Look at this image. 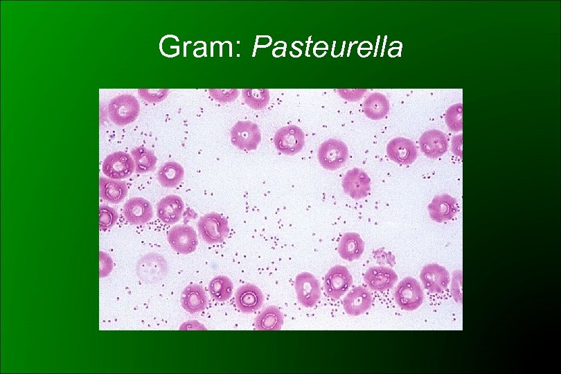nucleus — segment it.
Listing matches in <instances>:
<instances>
[{"label":"nucleus","mask_w":561,"mask_h":374,"mask_svg":"<svg viewBox=\"0 0 561 374\" xmlns=\"http://www.w3.org/2000/svg\"><path fill=\"white\" fill-rule=\"evenodd\" d=\"M184 204L182 199L175 195H169L162 198L157 205V215L166 224H173L182 215Z\"/></svg>","instance_id":"21"},{"label":"nucleus","mask_w":561,"mask_h":374,"mask_svg":"<svg viewBox=\"0 0 561 374\" xmlns=\"http://www.w3.org/2000/svg\"><path fill=\"white\" fill-rule=\"evenodd\" d=\"M419 144L423 154L430 159H436L443 155L448 148L446 135L438 130H430L420 136Z\"/></svg>","instance_id":"18"},{"label":"nucleus","mask_w":561,"mask_h":374,"mask_svg":"<svg viewBox=\"0 0 561 374\" xmlns=\"http://www.w3.org/2000/svg\"><path fill=\"white\" fill-rule=\"evenodd\" d=\"M170 247L181 254L195 251L198 240L196 231L187 224H179L172 227L167 235Z\"/></svg>","instance_id":"11"},{"label":"nucleus","mask_w":561,"mask_h":374,"mask_svg":"<svg viewBox=\"0 0 561 374\" xmlns=\"http://www.w3.org/2000/svg\"><path fill=\"white\" fill-rule=\"evenodd\" d=\"M276 148L286 155H294L301 151L305 144L303 130L290 125L278 129L274 137Z\"/></svg>","instance_id":"7"},{"label":"nucleus","mask_w":561,"mask_h":374,"mask_svg":"<svg viewBox=\"0 0 561 374\" xmlns=\"http://www.w3.org/2000/svg\"><path fill=\"white\" fill-rule=\"evenodd\" d=\"M113 262L111 258L105 252L100 251V277L107 276L112 271Z\"/></svg>","instance_id":"36"},{"label":"nucleus","mask_w":561,"mask_h":374,"mask_svg":"<svg viewBox=\"0 0 561 374\" xmlns=\"http://www.w3.org/2000/svg\"><path fill=\"white\" fill-rule=\"evenodd\" d=\"M263 301L264 296L261 290L251 283L241 285L235 294L236 307L244 314H250L260 309Z\"/></svg>","instance_id":"14"},{"label":"nucleus","mask_w":561,"mask_h":374,"mask_svg":"<svg viewBox=\"0 0 561 374\" xmlns=\"http://www.w3.org/2000/svg\"><path fill=\"white\" fill-rule=\"evenodd\" d=\"M348 157L347 145L341 141L330 139L320 145L317 158L321 166L328 170L343 166Z\"/></svg>","instance_id":"5"},{"label":"nucleus","mask_w":561,"mask_h":374,"mask_svg":"<svg viewBox=\"0 0 561 374\" xmlns=\"http://www.w3.org/2000/svg\"><path fill=\"white\" fill-rule=\"evenodd\" d=\"M168 270L166 259L157 253H149L142 256L136 267L138 277L148 284L161 281L166 276Z\"/></svg>","instance_id":"3"},{"label":"nucleus","mask_w":561,"mask_h":374,"mask_svg":"<svg viewBox=\"0 0 561 374\" xmlns=\"http://www.w3.org/2000/svg\"><path fill=\"white\" fill-rule=\"evenodd\" d=\"M233 283L226 276H216L208 284L211 296L217 301L222 302L231 298L233 292Z\"/></svg>","instance_id":"29"},{"label":"nucleus","mask_w":561,"mask_h":374,"mask_svg":"<svg viewBox=\"0 0 561 374\" xmlns=\"http://www.w3.org/2000/svg\"><path fill=\"white\" fill-rule=\"evenodd\" d=\"M99 195L102 199L108 202L118 204L127 196V187L126 184L120 179L100 177Z\"/></svg>","instance_id":"24"},{"label":"nucleus","mask_w":561,"mask_h":374,"mask_svg":"<svg viewBox=\"0 0 561 374\" xmlns=\"http://www.w3.org/2000/svg\"><path fill=\"white\" fill-rule=\"evenodd\" d=\"M366 90L364 89H339V95L346 100L350 101H355L359 100L360 98L362 96L364 92Z\"/></svg>","instance_id":"37"},{"label":"nucleus","mask_w":561,"mask_h":374,"mask_svg":"<svg viewBox=\"0 0 561 374\" xmlns=\"http://www.w3.org/2000/svg\"><path fill=\"white\" fill-rule=\"evenodd\" d=\"M389 103L386 97L380 92L371 93L363 104L364 114L371 120L384 118L389 111Z\"/></svg>","instance_id":"25"},{"label":"nucleus","mask_w":561,"mask_h":374,"mask_svg":"<svg viewBox=\"0 0 561 374\" xmlns=\"http://www.w3.org/2000/svg\"><path fill=\"white\" fill-rule=\"evenodd\" d=\"M168 89H140L138 90L139 96L149 103H158L165 99L168 93Z\"/></svg>","instance_id":"34"},{"label":"nucleus","mask_w":561,"mask_h":374,"mask_svg":"<svg viewBox=\"0 0 561 374\" xmlns=\"http://www.w3.org/2000/svg\"><path fill=\"white\" fill-rule=\"evenodd\" d=\"M140 110L136 98L130 94H122L113 98L108 105V115L112 123L124 126L134 122Z\"/></svg>","instance_id":"2"},{"label":"nucleus","mask_w":561,"mask_h":374,"mask_svg":"<svg viewBox=\"0 0 561 374\" xmlns=\"http://www.w3.org/2000/svg\"><path fill=\"white\" fill-rule=\"evenodd\" d=\"M445 122L449 129L454 132L462 130L463 128V107L462 103H456L450 106L445 113Z\"/></svg>","instance_id":"31"},{"label":"nucleus","mask_w":561,"mask_h":374,"mask_svg":"<svg viewBox=\"0 0 561 374\" xmlns=\"http://www.w3.org/2000/svg\"><path fill=\"white\" fill-rule=\"evenodd\" d=\"M452 150L457 155L461 157L462 134L454 136L452 141Z\"/></svg>","instance_id":"38"},{"label":"nucleus","mask_w":561,"mask_h":374,"mask_svg":"<svg viewBox=\"0 0 561 374\" xmlns=\"http://www.w3.org/2000/svg\"><path fill=\"white\" fill-rule=\"evenodd\" d=\"M294 287L299 303L305 308L314 307L321 297L319 283L309 272H302L296 276Z\"/></svg>","instance_id":"9"},{"label":"nucleus","mask_w":561,"mask_h":374,"mask_svg":"<svg viewBox=\"0 0 561 374\" xmlns=\"http://www.w3.org/2000/svg\"><path fill=\"white\" fill-rule=\"evenodd\" d=\"M135 169L132 157L118 151L108 155L104 160L102 170L104 175L114 179L129 177Z\"/></svg>","instance_id":"10"},{"label":"nucleus","mask_w":561,"mask_h":374,"mask_svg":"<svg viewBox=\"0 0 561 374\" xmlns=\"http://www.w3.org/2000/svg\"><path fill=\"white\" fill-rule=\"evenodd\" d=\"M342 187L351 198L360 199L370 191L371 179L362 169L354 168L348 170L344 176Z\"/></svg>","instance_id":"13"},{"label":"nucleus","mask_w":561,"mask_h":374,"mask_svg":"<svg viewBox=\"0 0 561 374\" xmlns=\"http://www.w3.org/2000/svg\"><path fill=\"white\" fill-rule=\"evenodd\" d=\"M131 155L136 173H146L154 169L157 158L153 151L139 146L132 150Z\"/></svg>","instance_id":"28"},{"label":"nucleus","mask_w":561,"mask_h":374,"mask_svg":"<svg viewBox=\"0 0 561 374\" xmlns=\"http://www.w3.org/2000/svg\"><path fill=\"white\" fill-rule=\"evenodd\" d=\"M184 170L181 164L175 161L163 163L157 172V179L165 188H175L183 180Z\"/></svg>","instance_id":"26"},{"label":"nucleus","mask_w":561,"mask_h":374,"mask_svg":"<svg viewBox=\"0 0 561 374\" xmlns=\"http://www.w3.org/2000/svg\"><path fill=\"white\" fill-rule=\"evenodd\" d=\"M118 217V213L113 208L102 205L99 207V227L100 229H108L112 227Z\"/></svg>","instance_id":"32"},{"label":"nucleus","mask_w":561,"mask_h":374,"mask_svg":"<svg viewBox=\"0 0 561 374\" xmlns=\"http://www.w3.org/2000/svg\"><path fill=\"white\" fill-rule=\"evenodd\" d=\"M388 157L393 161L402 165L411 164L417 158V148L411 140L396 137L391 140L386 146Z\"/></svg>","instance_id":"16"},{"label":"nucleus","mask_w":561,"mask_h":374,"mask_svg":"<svg viewBox=\"0 0 561 374\" xmlns=\"http://www.w3.org/2000/svg\"><path fill=\"white\" fill-rule=\"evenodd\" d=\"M397 305L406 311H413L422 305L424 293L420 283L413 277L403 278L394 290Z\"/></svg>","instance_id":"4"},{"label":"nucleus","mask_w":561,"mask_h":374,"mask_svg":"<svg viewBox=\"0 0 561 374\" xmlns=\"http://www.w3.org/2000/svg\"><path fill=\"white\" fill-rule=\"evenodd\" d=\"M424 287L431 293H441L448 286L450 278L448 271L436 263L425 265L420 274Z\"/></svg>","instance_id":"12"},{"label":"nucleus","mask_w":561,"mask_h":374,"mask_svg":"<svg viewBox=\"0 0 561 374\" xmlns=\"http://www.w3.org/2000/svg\"><path fill=\"white\" fill-rule=\"evenodd\" d=\"M208 91L213 98L222 103L233 102L239 95L236 89H211Z\"/></svg>","instance_id":"33"},{"label":"nucleus","mask_w":561,"mask_h":374,"mask_svg":"<svg viewBox=\"0 0 561 374\" xmlns=\"http://www.w3.org/2000/svg\"><path fill=\"white\" fill-rule=\"evenodd\" d=\"M283 323V315L274 305L265 308L255 319V326L259 330H279Z\"/></svg>","instance_id":"27"},{"label":"nucleus","mask_w":561,"mask_h":374,"mask_svg":"<svg viewBox=\"0 0 561 374\" xmlns=\"http://www.w3.org/2000/svg\"><path fill=\"white\" fill-rule=\"evenodd\" d=\"M123 215L126 220L133 224L148 223L153 215L152 204L143 197H132L123 206Z\"/></svg>","instance_id":"17"},{"label":"nucleus","mask_w":561,"mask_h":374,"mask_svg":"<svg viewBox=\"0 0 561 374\" xmlns=\"http://www.w3.org/2000/svg\"><path fill=\"white\" fill-rule=\"evenodd\" d=\"M364 247V242L357 233H346L339 242L338 253L342 259L351 262L361 257Z\"/></svg>","instance_id":"23"},{"label":"nucleus","mask_w":561,"mask_h":374,"mask_svg":"<svg viewBox=\"0 0 561 374\" xmlns=\"http://www.w3.org/2000/svg\"><path fill=\"white\" fill-rule=\"evenodd\" d=\"M197 225L202 239L210 244L222 242L229 232L226 218L217 213L212 212L200 217Z\"/></svg>","instance_id":"1"},{"label":"nucleus","mask_w":561,"mask_h":374,"mask_svg":"<svg viewBox=\"0 0 561 374\" xmlns=\"http://www.w3.org/2000/svg\"><path fill=\"white\" fill-rule=\"evenodd\" d=\"M462 274L461 271H456L454 274L452 283V294L453 295L456 301L461 302L462 300Z\"/></svg>","instance_id":"35"},{"label":"nucleus","mask_w":561,"mask_h":374,"mask_svg":"<svg viewBox=\"0 0 561 374\" xmlns=\"http://www.w3.org/2000/svg\"><path fill=\"white\" fill-rule=\"evenodd\" d=\"M261 141L258 125L249 121H238L231 128V141L237 148L250 151L256 150Z\"/></svg>","instance_id":"6"},{"label":"nucleus","mask_w":561,"mask_h":374,"mask_svg":"<svg viewBox=\"0 0 561 374\" xmlns=\"http://www.w3.org/2000/svg\"><path fill=\"white\" fill-rule=\"evenodd\" d=\"M364 279L371 290L384 292L394 286L398 280V275L389 267L373 266L366 271Z\"/></svg>","instance_id":"15"},{"label":"nucleus","mask_w":561,"mask_h":374,"mask_svg":"<svg viewBox=\"0 0 561 374\" xmlns=\"http://www.w3.org/2000/svg\"><path fill=\"white\" fill-rule=\"evenodd\" d=\"M353 284V276L348 269L342 265L331 267L324 277L323 287L329 297L339 299Z\"/></svg>","instance_id":"8"},{"label":"nucleus","mask_w":561,"mask_h":374,"mask_svg":"<svg viewBox=\"0 0 561 374\" xmlns=\"http://www.w3.org/2000/svg\"><path fill=\"white\" fill-rule=\"evenodd\" d=\"M427 209L431 220L437 222L450 220L458 210L456 200L447 194L435 196Z\"/></svg>","instance_id":"20"},{"label":"nucleus","mask_w":561,"mask_h":374,"mask_svg":"<svg viewBox=\"0 0 561 374\" xmlns=\"http://www.w3.org/2000/svg\"><path fill=\"white\" fill-rule=\"evenodd\" d=\"M207 297L203 287L197 284L187 285L181 294L182 308L190 313L203 311L207 305Z\"/></svg>","instance_id":"22"},{"label":"nucleus","mask_w":561,"mask_h":374,"mask_svg":"<svg viewBox=\"0 0 561 374\" xmlns=\"http://www.w3.org/2000/svg\"><path fill=\"white\" fill-rule=\"evenodd\" d=\"M372 304L371 293L365 287L359 285L351 290L343 300V308L350 316H359L368 311Z\"/></svg>","instance_id":"19"},{"label":"nucleus","mask_w":561,"mask_h":374,"mask_svg":"<svg viewBox=\"0 0 561 374\" xmlns=\"http://www.w3.org/2000/svg\"><path fill=\"white\" fill-rule=\"evenodd\" d=\"M242 96L245 103L256 110L265 108L269 101V91L267 89H244Z\"/></svg>","instance_id":"30"}]
</instances>
